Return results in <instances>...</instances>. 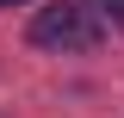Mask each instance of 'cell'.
Masks as SVG:
<instances>
[{"label": "cell", "instance_id": "6da1fadb", "mask_svg": "<svg viewBox=\"0 0 124 118\" xmlns=\"http://www.w3.org/2000/svg\"><path fill=\"white\" fill-rule=\"evenodd\" d=\"M31 44H37V50H93V44H99V19H93V6H75V0L37 6Z\"/></svg>", "mask_w": 124, "mask_h": 118}, {"label": "cell", "instance_id": "7a4b0ae2", "mask_svg": "<svg viewBox=\"0 0 124 118\" xmlns=\"http://www.w3.org/2000/svg\"><path fill=\"white\" fill-rule=\"evenodd\" d=\"M87 6H93L99 19H118V25H124V0H87Z\"/></svg>", "mask_w": 124, "mask_h": 118}, {"label": "cell", "instance_id": "3957f363", "mask_svg": "<svg viewBox=\"0 0 124 118\" xmlns=\"http://www.w3.org/2000/svg\"><path fill=\"white\" fill-rule=\"evenodd\" d=\"M0 6H25V0H0Z\"/></svg>", "mask_w": 124, "mask_h": 118}]
</instances>
